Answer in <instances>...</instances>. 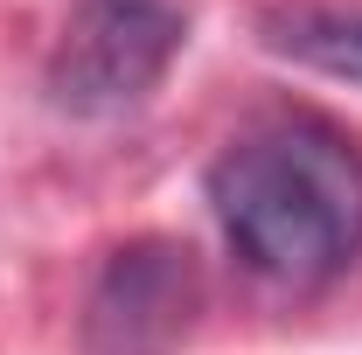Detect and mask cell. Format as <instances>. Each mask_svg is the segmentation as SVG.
<instances>
[{
    "label": "cell",
    "mask_w": 362,
    "mask_h": 355,
    "mask_svg": "<svg viewBox=\"0 0 362 355\" xmlns=\"http://www.w3.org/2000/svg\"><path fill=\"white\" fill-rule=\"evenodd\" d=\"M202 313L195 251L175 237L119 244L84 293V349L90 355H168L188 342Z\"/></svg>",
    "instance_id": "3"
},
{
    "label": "cell",
    "mask_w": 362,
    "mask_h": 355,
    "mask_svg": "<svg viewBox=\"0 0 362 355\" xmlns=\"http://www.w3.org/2000/svg\"><path fill=\"white\" fill-rule=\"evenodd\" d=\"M237 265L272 286H327L362 258V153L320 119H265L202 175Z\"/></svg>",
    "instance_id": "1"
},
{
    "label": "cell",
    "mask_w": 362,
    "mask_h": 355,
    "mask_svg": "<svg viewBox=\"0 0 362 355\" xmlns=\"http://www.w3.org/2000/svg\"><path fill=\"white\" fill-rule=\"evenodd\" d=\"M188 42L181 0H77L49 42L42 91L63 119H119L146 105Z\"/></svg>",
    "instance_id": "2"
},
{
    "label": "cell",
    "mask_w": 362,
    "mask_h": 355,
    "mask_svg": "<svg viewBox=\"0 0 362 355\" xmlns=\"http://www.w3.org/2000/svg\"><path fill=\"white\" fill-rule=\"evenodd\" d=\"M265 49H279L286 63L320 70V77H341L362 91V14L341 7H286L265 21Z\"/></svg>",
    "instance_id": "4"
}]
</instances>
